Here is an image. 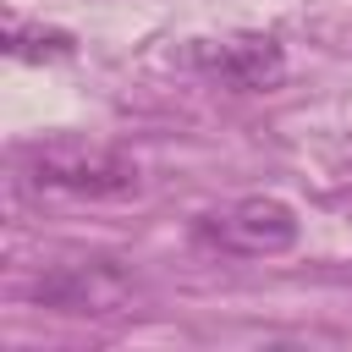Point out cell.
<instances>
[{
    "instance_id": "cell-1",
    "label": "cell",
    "mask_w": 352,
    "mask_h": 352,
    "mask_svg": "<svg viewBox=\"0 0 352 352\" xmlns=\"http://www.w3.org/2000/svg\"><path fill=\"white\" fill-rule=\"evenodd\" d=\"M22 182L33 192L60 198H126L143 187V170L132 154L88 138H44L22 148Z\"/></svg>"
},
{
    "instance_id": "cell-2",
    "label": "cell",
    "mask_w": 352,
    "mask_h": 352,
    "mask_svg": "<svg viewBox=\"0 0 352 352\" xmlns=\"http://www.w3.org/2000/svg\"><path fill=\"white\" fill-rule=\"evenodd\" d=\"M297 236H302L297 209L270 192L231 198V204L204 209L192 220V242L209 253H226V258H275V253H292Z\"/></svg>"
},
{
    "instance_id": "cell-3",
    "label": "cell",
    "mask_w": 352,
    "mask_h": 352,
    "mask_svg": "<svg viewBox=\"0 0 352 352\" xmlns=\"http://www.w3.org/2000/svg\"><path fill=\"white\" fill-rule=\"evenodd\" d=\"M187 66L231 94H270L286 77V50L270 33H236V38H204L187 50Z\"/></svg>"
},
{
    "instance_id": "cell-4",
    "label": "cell",
    "mask_w": 352,
    "mask_h": 352,
    "mask_svg": "<svg viewBox=\"0 0 352 352\" xmlns=\"http://www.w3.org/2000/svg\"><path fill=\"white\" fill-rule=\"evenodd\" d=\"M28 292L38 308H55V314H110L132 297V275L121 258L99 253V258H72V264L44 270Z\"/></svg>"
},
{
    "instance_id": "cell-5",
    "label": "cell",
    "mask_w": 352,
    "mask_h": 352,
    "mask_svg": "<svg viewBox=\"0 0 352 352\" xmlns=\"http://www.w3.org/2000/svg\"><path fill=\"white\" fill-rule=\"evenodd\" d=\"M77 44H72V33H60V28H33V22H16L11 33H6V55H16V60H66Z\"/></svg>"
}]
</instances>
